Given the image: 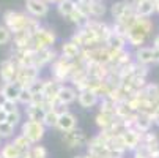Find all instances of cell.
Returning <instances> with one entry per match:
<instances>
[{"mask_svg": "<svg viewBox=\"0 0 159 158\" xmlns=\"http://www.w3.org/2000/svg\"><path fill=\"white\" fill-rule=\"evenodd\" d=\"M3 24L11 30L13 35L20 33V32H30L35 33L41 24L39 19L32 17L29 13H22V11H14V10H8L3 14Z\"/></svg>", "mask_w": 159, "mask_h": 158, "instance_id": "6da1fadb", "label": "cell"}, {"mask_svg": "<svg viewBox=\"0 0 159 158\" xmlns=\"http://www.w3.org/2000/svg\"><path fill=\"white\" fill-rule=\"evenodd\" d=\"M153 30H154V24L150 17L137 16L135 21L128 27V33H126L128 46H131L132 49L142 48L147 43V40L153 35Z\"/></svg>", "mask_w": 159, "mask_h": 158, "instance_id": "7a4b0ae2", "label": "cell"}, {"mask_svg": "<svg viewBox=\"0 0 159 158\" xmlns=\"http://www.w3.org/2000/svg\"><path fill=\"white\" fill-rule=\"evenodd\" d=\"M110 14L113 17V22L123 26V27H129L132 22L137 17L135 13V7L134 3L128 2V0H118V2H113L110 7Z\"/></svg>", "mask_w": 159, "mask_h": 158, "instance_id": "3957f363", "label": "cell"}, {"mask_svg": "<svg viewBox=\"0 0 159 158\" xmlns=\"http://www.w3.org/2000/svg\"><path fill=\"white\" fill-rule=\"evenodd\" d=\"M71 71H73V62L68 60L63 55H58L52 63H51V78L55 79L60 84H66L70 82L71 78Z\"/></svg>", "mask_w": 159, "mask_h": 158, "instance_id": "277c9868", "label": "cell"}, {"mask_svg": "<svg viewBox=\"0 0 159 158\" xmlns=\"http://www.w3.org/2000/svg\"><path fill=\"white\" fill-rule=\"evenodd\" d=\"M46 125L43 122H35V120H24L20 123V133L35 146V144H39L41 139L44 138L46 134Z\"/></svg>", "mask_w": 159, "mask_h": 158, "instance_id": "5b68a950", "label": "cell"}, {"mask_svg": "<svg viewBox=\"0 0 159 158\" xmlns=\"http://www.w3.org/2000/svg\"><path fill=\"white\" fill-rule=\"evenodd\" d=\"M55 41H57V36H55L54 30L41 26V27L32 35V48H33L35 51L54 48Z\"/></svg>", "mask_w": 159, "mask_h": 158, "instance_id": "8992f818", "label": "cell"}, {"mask_svg": "<svg viewBox=\"0 0 159 158\" xmlns=\"http://www.w3.org/2000/svg\"><path fill=\"white\" fill-rule=\"evenodd\" d=\"M71 40L79 44V46L82 49H88V48H95V46H99L101 41L99 38L92 32V30H88L87 27H77V30L74 32V35L71 36Z\"/></svg>", "mask_w": 159, "mask_h": 158, "instance_id": "52a82bcc", "label": "cell"}, {"mask_svg": "<svg viewBox=\"0 0 159 158\" xmlns=\"http://www.w3.org/2000/svg\"><path fill=\"white\" fill-rule=\"evenodd\" d=\"M41 76V70L36 66H17L16 81L22 89H29L33 82H36Z\"/></svg>", "mask_w": 159, "mask_h": 158, "instance_id": "ba28073f", "label": "cell"}, {"mask_svg": "<svg viewBox=\"0 0 159 158\" xmlns=\"http://www.w3.org/2000/svg\"><path fill=\"white\" fill-rule=\"evenodd\" d=\"M77 7L88 17H93V19H99L107 13V7L102 3V0H80Z\"/></svg>", "mask_w": 159, "mask_h": 158, "instance_id": "9c48e42d", "label": "cell"}, {"mask_svg": "<svg viewBox=\"0 0 159 158\" xmlns=\"http://www.w3.org/2000/svg\"><path fill=\"white\" fill-rule=\"evenodd\" d=\"M134 60L147 66L156 65V63L159 65V49H156L154 46H142L139 49H135Z\"/></svg>", "mask_w": 159, "mask_h": 158, "instance_id": "30bf717a", "label": "cell"}, {"mask_svg": "<svg viewBox=\"0 0 159 158\" xmlns=\"http://www.w3.org/2000/svg\"><path fill=\"white\" fill-rule=\"evenodd\" d=\"M61 141H63V144H65L66 147H70V149H79V147H87L90 138L87 136L82 130L76 128V130H73V131L63 133Z\"/></svg>", "mask_w": 159, "mask_h": 158, "instance_id": "8fae6325", "label": "cell"}, {"mask_svg": "<svg viewBox=\"0 0 159 158\" xmlns=\"http://www.w3.org/2000/svg\"><path fill=\"white\" fill-rule=\"evenodd\" d=\"M60 54L54 49V48H48V49H39V51H35L33 54V66L36 68H44V66L51 65Z\"/></svg>", "mask_w": 159, "mask_h": 158, "instance_id": "7c38bea8", "label": "cell"}, {"mask_svg": "<svg viewBox=\"0 0 159 158\" xmlns=\"http://www.w3.org/2000/svg\"><path fill=\"white\" fill-rule=\"evenodd\" d=\"M49 8L51 5L46 0H25V10L32 17H36V19L46 17L49 14Z\"/></svg>", "mask_w": 159, "mask_h": 158, "instance_id": "4fadbf2b", "label": "cell"}, {"mask_svg": "<svg viewBox=\"0 0 159 158\" xmlns=\"http://www.w3.org/2000/svg\"><path fill=\"white\" fill-rule=\"evenodd\" d=\"M16 74H17V65H16V62L11 57L5 59L2 63H0V79H2L3 84L14 82L16 81Z\"/></svg>", "mask_w": 159, "mask_h": 158, "instance_id": "5bb4252c", "label": "cell"}, {"mask_svg": "<svg viewBox=\"0 0 159 158\" xmlns=\"http://www.w3.org/2000/svg\"><path fill=\"white\" fill-rule=\"evenodd\" d=\"M77 89L74 87V85H71V84H61V87H60V90H58V95H57V100H58V103L60 104H63V106H70V104H73L74 101H77Z\"/></svg>", "mask_w": 159, "mask_h": 158, "instance_id": "9a60e30c", "label": "cell"}, {"mask_svg": "<svg viewBox=\"0 0 159 158\" xmlns=\"http://www.w3.org/2000/svg\"><path fill=\"white\" fill-rule=\"evenodd\" d=\"M142 134H143V133H140L139 130H135V128H126V130L121 133L128 152H134L135 149L142 144Z\"/></svg>", "mask_w": 159, "mask_h": 158, "instance_id": "2e32d148", "label": "cell"}, {"mask_svg": "<svg viewBox=\"0 0 159 158\" xmlns=\"http://www.w3.org/2000/svg\"><path fill=\"white\" fill-rule=\"evenodd\" d=\"M77 128V117L73 114L71 111H63L58 116V122H57V130H60L61 133H68Z\"/></svg>", "mask_w": 159, "mask_h": 158, "instance_id": "e0dca14e", "label": "cell"}, {"mask_svg": "<svg viewBox=\"0 0 159 158\" xmlns=\"http://www.w3.org/2000/svg\"><path fill=\"white\" fill-rule=\"evenodd\" d=\"M99 101H101V98H99L95 92L88 90V89H87V90H80V92L77 93V103H79V106L84 108V109H92V108L98 106Z\"/></svg>", "mask_w": 159, "mask_h": 158, "instance_id": "ac0fdd59", "label": "cell"}, {"mask_svg": "<svg viewBox=\"0 0 159 158\" xmlns=\"http://www.w3.org/2000/svg\"><path fill=\"white\" fill-rule=\"evenodd\" d=\"M80 54H82V48L79 46V44H76L73 40L65 41L61 44V48H60V55L66 57L68 60H71V62L77 60L80 57Z\"/></svg>", "mask_w": 159, "mask_h": 158, "instance_id": "d6986e66", "label": "cell"}, {"mask_svg": "<svg viewBox=\"0 0 159 158\" xmlns=\"http://www.w3.org/2000/svg\"><path fill=\"white\" fill-rule=\"evenodd\" d=\"M48 112L46 104H29L25 108V116L29 120H35V122H43L44 116Z\"/></svg>", "mask_w": 159, "mask_h": 158, "instance_id": "ffe728a7", "label": "cell"}, {"mask_svg": "<svg viewBox=\"0 0 159 158\" xmlns=\"http://www.w3.org/2000/svg\"><path fill=\"white\" fill-rule=\"evenodd\" d=\"M135 13L140 17H151L156 13V5L154 0H139L137 3H134Z\"/></svg>", "mask_w": 159, "mask_h": 158, "instance_id": "44dd1931", "label": "cell"}, {"mask_svg": "<svg viewBox=\"0 0 159 158\" xmlns=\"http://www.w3.org/2000/svg\"><path fill=\"white\" fill-rule=\"evenodd\" d=\"M117 120V116L115 114H110V112H102V111H98V114L95 116V123L96 127L101 130H109Z\"/></svg>", "mask_w": 159, "mask_h": 158, "instance_id": "7402d4cb", "label": "cell"}, {"mask_svg": "<svg viewBox=\"0 0 159 158\" xmlns=\"http://www.w3.org/2000/svg\"><path fill=\"white\" fill-rule=\"evenodd\" d=\"M22 87L17 82H8V84H2V93L7 98V101H14L17 103V98L20 95Z\"/></svg>", "mask_w": 159, "mask_h": 158, "instance_id": "603a6c76", "label": "cell"}, {"mask_svg": "<svg viewBox=\"0 0 159 158\" xmlns=\"http://www.w3.org/2000/svg\"><path fill=\"white\" fill-rule=\"evenodd\" d=\"M106 46L109 49H113V51H123V49H128V41H126V36L123 35H118V33H113L109 36V40L106 41Z\"/></svg>", "mask_w": 159, "mask_h": 158, "instance_id": "cb8c5ba5", "label": "cell"}, {"mask_svg": "<svg viewBox=\"0 0 159 158\" xmlns=\"http://www.w3.org/2000/svg\"><path fill=\"white\" fill-rule=\"evenodd\" d=\"M32 35L30 32H20L13 35L14 49H30L32 48Z\"/></svg>", "mask_w": 159, "mask_h": 158, "instance_id": "d4e9b609", "label": "cell"}, {"mask_svg": "<svg viewBox=\"0 0 159 158\" xmlns=\"http://www.w3.org/2000/svg\"><path fill=\"white\" fill-rule=\"evenodd\" d=\"M153 114H148V112H139L137 116V122H135V130H139L140 133H147L151 130L153 127Z\"/></svg>", "mask_w": 159, "mask_h": 158, "instance_id": "484cf974", "label": "cell"}, {"mask_svg": "<svg viewBox=\"0 0 159 158\" xmlns=\"http://www.w3.org/2000/svg\"><path fill=\"white\" fill-rule=\"evenodd\" d=\"M140 93L143 97H147L148 100H151L156 106L159 104V85L154 84V82H148L142 90H140Z\"/></svg>", "mask_w": 159, "mask_h": 158, "instance_id": "4316f807", "label": "cell"}, {"mask_svg": "<svg viewBox=\"0 0 159 158\" xmlns=\"http://www.w3.org/2000/svg\"><path fill=\"white\" fill-rule=\"evenodd\" d=\"M0 155H2V158H20L22 152L11 141H7L0 149Z\"/></svg>", "mask_w": 159, "mask_h": 158, "instance_id": "83f0119b", "label": "cell"}, {"mask_svg": "<svg viewBox=\"0 0 159 158\" xmlns=\"http://www.w3.org/2000/svg\"><path fill=\"white\" fill-rule=\"evenodd\" d=\"M76 7H77V3L74 2V0H61L60 3H57V11H58L60 16L68 19L70 14L76 10Z\"/></svg>", "mask_w": 159, "mask_h": 158, "instance_id": "f1b7e54d", "label": "cell"}, {"mask_svg": "<svg viewBox=\"0 0 159 158\" xmlns=\"http://www.w3.org/2000/svg\"><path fill=\"white\" fill-rule=\"evenodd\" d=\"M11 142L22 152V153H24V152H27V150H30L32 147H33V144L24 136V134H22V133H19V134H16V136L11 139Z\"/></svg>", "mask_w": 159, "mask_h": 158, "instance_id": "f546056e", "label": "cell"}, {"mask_svg": "<svg viewBox=\"0 0 159 158\" xmlns=\"http://www.w3.org/2000/svg\"><path fill=\"white\" fill-rule=\"evenodd\" d=\"M68 19H70L71 22H73V24H76L77 27H82V26H85V22L90 19L79 7H76V10L70 14V17H68Z\"/></svg>", "mask_w": 159, "mask_h": 158, "instance_id": "4dcf8cb0", "label": "cell"}, {"mask_svg": "<svg viewBox=\"0 0 159 158\" xmlns=\"http://www.w3.org/2000/svg\"><path fill=\"white\" fill-rule=\"evenodd\" d=\"M58 116H60V112H58V111H55V109H48L46 116H44L43 123L46 125V128H57Z\"/></svg>", "mask_w": 159, "mask_h": 158, "instance_id": "1f68e13d", "label": "cell"}, {"mask_svg": "<svg viewBox=\"0 0 159 158\" xmlns=\"http://www.w3.org/2000/svg\"><path fill=\"white\" fill-rule=\"evenodd\" d=\"M14 127L10 125L8 122H3V123H0V138L8 141V139H13L16 134H14Z\"/></svg>", "mask_w": 159, "mask_h": 158, "instance_id": "d6a6232c", "label": "cell"}, {"mask_svg": "<svg viewBox=\"0 0 159 158\" xmlns=\"http://www.w3.org/2000/svg\"><path fill=\"white\" fill-rule=\"evenodd\" d=\"M99 111H102V112H110V114H115V106H117V103L113 101L112 98H101V101H99Z\"/></svg>", "mask_w": 159, "mask_h": 158, "instance_id": "836d02e7", "label": "cell"}, {"mask_svg": "<svg viewBox=\"0 0 159 158\" xmlns=\"http://www.w3.org/2000/svg\"><path fill=\"white\" fill-rule=\"evenodd\" d=\"M13 41V33L11 30L5 26V24H0V46H5V44Z\"/></svg>", "mask_w": 159, "mask_h": 158, "instance_id": "e575fe53", "label": "cell"}, {"mask_svg": "<svg viewBox=\"0 0 159 158\" xmlns=\"http://www.w3.org/2000/svg\"><path fill=\"white\" fill-rule=\"evenodd\" d=\"M32 100H33V93L30 92L29 89H22L20 90V95L17 98V103L22 104V106H29L32 103Z\"/></svg>", "mask_w": 159, "mask_h": 158, "instance_id": "d590c367", "label": "cell"}, {"mask_svg": "<svg viewBox=\"0 0 159 158\" xmlns=\"http://www.w3.org/2000/svg\"><path fill=\"white\" fill-rule=\"evenodd\" d=\"M20 120H22V112L19 111V109H16V111H11V112H8V117H7V122L10 123V125H13L14 128L20 123Z\"/></svg>", "mask_w": 159, "mask_h": 158, "instance_id": "8d00e7d4", "label": "cell"}, {"mask_svg": "<svg viewBox=\"0 0 159 158\" xmlns=\"http://www.w3.org/2000/svg\"><path fill=\"white\" fill-rule=\"evenodd\" d=\"M30 150H32V156L33 158H48V149L44 146L35 144Z\"/></svg>", "mask_w": 159, "mask_h": 158, "instance_id": "74e56055", "label": "cell"}, {"mask_svg": "<svg viewBox=\"0 0 159 158\" xmlns=\"http://www.w3.org/2000/svg\"><path fill=\"white\" fill-rule=\"evenodd\" d=\"M44 84H46V79H38L36 82H33L30 87H29V90L32 93H43V90H44Z\"/></svg>", "mask_w": 159, "mask_h": 158, "instance_id": "f35d334b", "label": "cell"}, {"mask_svg": "<svg viewBox=\"0 0 159 158\" xmlns=\"http://www.w3.org/2000/svg\"><path fill=\"white\" fill-rule=\"evenodd\" d=\"M7 117H8V112L5 108H0V123H3L7 122Z\"/></svg>", "mask_w": 159, "mask_h": 158, "instance_id": "ab89813d", "label": "cell"}, {"mask_svg": "<svg viewBox=\"0 0 159 158\" xmlns=\"http://www.w3.org/2000/svg\"><path fill=\"white\" fill-rule=\"evenodd\" d=\"M5 103H7V98L3 97V93H2V89H0V108H3V106H5Z\"/></svg>", "mask_w": 159, "mask_h": 158, "instance_id": "60d3db41", "label": "cell"}, {"mask_svg": "<svg viewBox=\"0 0 159 158\" xmlns=\"http://www.w3.org/2000/svg\"><path fill=\"white\" fill-rule=\"evenodd\" d=\"M153 123H154V127L159 128V114H153Z\"/></svg>", "mask_w": 159, "mask_h": 158, "instance_id": "b9f144b4", "label": "cell"}, {"mask_svg": "<svg viewBox=\"0 0 159 158\" xmlns=\"http://www.w3.org/2000/svg\"><path fill=\"white\" fill-rule=\"evenodd\" d=\"M153 46H154L156 49H159V35L154 36V40H153Z\"/></svg>", "mask_w": 159, "mask_h": 158, "instance_id": "7bdbcfd3", "label": "cell"}, {"mask_svg": "<svg viewBox=\"0 0 159 158\" xmlns=\"http://www.w3.org/2000/svg\"><path fill=\"white\" fill-rule=\"evenodd\" d=\"M46 2H48L49 5H51V3H55V5H57V3H60V2H61V0H46Z\"/></svg>", "mask_w": 159, "mask_h": 158, "instance_id": "ee69618b", "label": "cell"}, {"mask_svg": "<svg viewBox=\"0 0 159 158\" xmlns=\"http://www.w3.org/2000/svg\"><path fill=\"white\" fill-rule=\"evenodd\" d=\"M154 5H156V13L159 14V0H154Z\"/></svg>", "mask_w": 159, "mask_h": 158, "instance_id": "f6af8a7d", "label": "cell"}, {"mask_svg": "<svg viewBox=\"0 0 159 158\" xmlns=\"http://www.w3.org/2000/svg\"><path fill=\"white\" fill-rule=\"evenodd\" d=\"M85 158H99V156H96V155H92V153H87V155H85Z\"/></svg>", "mask_w": 159, "mask_h": 158, "instance_id": "bcb514c9", "label": "cell"}, {"mask_svg": "<svg viewBox=\"0 0 159 158\" xmlns=\"http://www.w3.org/2000/svg\"><path fill=\"white\" fill-rule=\"evenodd\" d=\"M74 158H85V155H76Z\"/></svg>", "mask_w": 159, "mask_h": 158, "instance_id": "7dc6e473", "label": "cell"}, {"mask_svg": "<svg viewBox=\"0 0 159 158\" xmlns=\"http://www.w3.org/2000/svg\"><path fill=\"white\" fill-rule=\"evenodd\" d=\"M128 2H131V3H137L139 0H128Z\"/></svg>", "mask_w": 159, "mask_h": 158, "instance_id": "c3c4849f", "label": "cell"}, {"mask_svg": "<svg viewBox=\"0 0 159 158\" xmlns=\"http://www.w3.org/2000/svg\"><path fill=\"white\" fill-rule=\"evenodd\" d=\"M2 146H3V144H2V138H0V149H2Z\"/></svg>", "mask_w": 159, "mask_h": 158, "instance_id": "681fc988", "label": "cell"}, {"mask_svg": "<svg viewBox=\"0 0 159 158\" xmlns=\"http://www.w3.org/2000/svg\"><path fill=\"white\" fill-rule=\"evenodd\" d=\"M74 2H76V3H79V2H80V0H74Z\"/></svg>", "mask_w": 159, "mask_h": 158, "instance_id": "f907efd6", "label": "cell"}, {"mask_svg": "<svg viewBox=\"0 0 159 158\" xmlns=\"http://www.w3.org/2000/svg\"><path fill=\"white\" fill-rule=\"evenodd\" d=\"M0 89H2V87H0Z\"/></svg>", "mask_w": 159, "mask_h": 158, "instance_id": "816d5d0a", "label": "cell"}]
</instances>
